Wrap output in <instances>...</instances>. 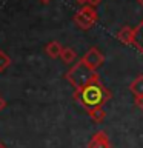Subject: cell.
<instances>
[{"label": "cell", "instance_id": "1", "mask_svg": "<svg viewBox=\"0 0 143 148\" xmlns=\"http://www.w3.org/2000/svg\"><path fill=\"white\" fill-rule=\"evenodd\" d=\"M74 99L88 111L91 108H97V106H105L111 99V92L100 82V79H97V80L74 91Z\"/></svg>", "mask_w": 143, "mask_h": 148}, {"label": "cell", "instance_id": "2", "mask_svg": "<svg viewBox=\"0 0 143 148\" xmlns=\"http://www.w3.org/2000/svg\"><path fill=\"white\" fill-rule=\"evenodd\" d=\"M65 79H66L76 90H78V88L85 86V85L97 80V79H100V77H99V74H97V71H94L92 68H89L80 59V60H77V62L72 65L71 69H68V73L65 74Z\"/></svg>", "mask_w": 143, "mask_h": 148}, {"label": "cell", "instance_id": "3", "mask_svg": "<svg viewBox=\"0 0 143 148\" xmlns=\"http://www.w3.org/2000/svg\"><path fill=\"white\" fill-rule=\"evenodd\" d=\"M97 18H99V16H97L95 6L83 5L76 12V16H74V23L80 29H89V28H92L97 23Z\"/></svg>", "mask_w": 143, "mask_h": 148}, {"label": "cell", "instance_id": "4", "mask_svg": "<svg viewBox=\"0 0 143 148\" xmlns=\"http://www.w3.org/2000/svg\"><path fill=\"white\" fill-rule=\"evenodd\" d=\"M82 60L85 62L89 68H92L94 71H97V68L101 66V63L105 62V56L101 54V51L95 46H92L86 51V54L82 57Z\"/></svg>", "mask_w": 143, "mask_h": 148}, {"label": "cell", "instance_id": "5", "mask_svg": "<svg viewBox=\"0 0 143 148\" xmlns=\"http://www.w3.org/2000/svg\"><path fill=\"white\" fill-rule=\"evenodd\" d=\"M88 148H111V140L106 131H97L91 140L88 142Z\"/></svg>", "mask_w": 143, "mask_h": 148}, {"label": "cell", "instance_id": "6", "mask_svg": "<svg viewBox=\"0 0 143 148\" xmlns=\"http://www.w3.org/2000/svg\"><path fill=\"white\" fill-rule=\"evenodd\" d=\"M117 39L125 45H134V28L123 26L117 32Z\"/></svg>", "mask_w": 143, "mask_h": 148}, {"label": "cell", "instance_id": "7", "mask_svg": "<svg viewBox=\"0 0 143 148\" xmlns=\"http://www.w3.org/2000/svg\"><path fill=\"white\" fill-rule=\"evenodd\" d=\"M62 51H63V46L60 45L57 40L49 42V43L45 46V53L48 54L51 59H59L60 56H62Z\"/></svg>", "mask_w": 143, "mask_h": 148}, {"label": "cell", "instance_id": "8", "mask_svg": "<svg viewBox=\"0 0 143 148\" xmlns=\"http://www.w3.org/2000/svg\"><path fill=\"white\" fill-rule=\"evenodd\" d=\"M129 90H131V92L134 96H143V74H138V76L129 83Z\"/></svg>", "mask_w": 143, "mask_h": 148}, {"label": "cell", "instance_id": "9", "mask_svg": "<svg viewBox=\"0 0 143 148\" xmlns=\"http://www.w3.org/2000/svg\"><path fill=\"white\" fill-rule=\"evenodd\" d=\"M88 114H89V117L94 120L95 123H100L106 119V111H105L103 106H97V108L88 110Z\"/></svg>", "mask_w": 143, "mask_h": 148}, {"label": "cell", "instance_id": "10", "mask_svg": "<svg viewBox=\"0 0 143 148\" xmlns=\"http://www.w3.org/2000/svg\"><path fill=\"white\" fill-rule=\"evenodd\" d=\"M60 59H62L63 63H74L77 60V53L72 48H69V46H63V51H62Z\"/></svg>", "mask_w": 143, "mask_h": 148}, {"label": "cell", "instance_id": "11", "mask_svg": "<svg viewBox=\"0 0 143 148\" xmlns=\"http://www.w3.org/2000/svg\"><path fill=\"white\" fill-rule=\"evenodd\" d=\"M134 45L143 53V22L137 28H134Z\"/></svg>", "mask_w": 143, "mask_h": 148}, {"label": "cell", "instance_id": "12", "mask_svg": "<svg viewBox=\"0 0 143 148\" xmlns=\"http://www.w3.org/2000/svg\"><path fill=\"white\" fill-rule=\"evenodd\" d=\"M9 65H11V59H9V56H6L3 51H0V73H3Z\"/></svg>", "mask_w": 143, "mask_h": 148}, {"label": "cell", "instance_id": "13", "mask_svg": "<svg viewBox=\"0 0 143 148\" xmlns=\"http://www.w3.org/2000/svg\"><path fill=\"white\" fill-rule=\"evenodd\" d=\"M134 105H136L138 110H143V96H136V99H134Z\"/></svg>", "mask_w": 143, "mask_h": 148}, {"label": "cell", "instance_id": "14", "mask_svg": "<svg viewBox=\"0 0 143 148\" xmlns=\"http://www.w3.org/2000/svg\"><path fill=\"white\" fill-rule=\"evenodd\" d=\"M78 3H83V5H91V6H95V5H99L101 0H76Z\"/></svg>", "mask_w": 143, "mask_h": 148}, {"label": "cell", "instance_id": "15", "mask_svg": "<svg viewBox=\"0 0 143 148\" xmlns=\"http://www.w3.org/2000/svg\"><path fill=\"white\" fill-rule=\"evenodd\" d=\"M5 106H6V102H5V99H3L2 96H0V111H2Z\"/></svg>", "mask_w": 143, "mask_h": 148}, {"label": "cell", "instance_id": "16", "mask_svg": "<svg viewBox=\"0 0 143 148\" xmlns=\"http://www.w3.org/2000/svg\"><path fill=\"white\" fill-rule=\"evenodd\" d=\"M40 2H42V3H49L51 0H40Z\"/></svg>", "mask_w": 143, "mask_h": 148}, {"label": "cell", "instance_id": "17", "mask_svg": "<svg viewBox=\"0 0 143 148\" xmlns=\"http://www.w3.org/2000/svg\"><path fill=\"white\" fill-rule=\"evenodd\" d=\"M0 148H6V147H5V145H3V143H2V142H0Z\"/></svg>", "mask_w": 143, "mask_h": 148}]
</instances>
